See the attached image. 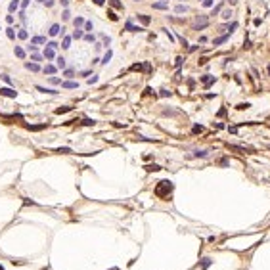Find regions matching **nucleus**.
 Returning a JSON list of instances; mask_svg holds the SVG:
<instances>
[{
	"label": "nucleus",
	"mask_w": 270,
	"mask_h": 270,
	"mask_svg": "<svg viewBox=\"0 0 270 270\" xmlns=\"http://www.w3.org/2000/svg\"><path fill=\"white\" fill-rule=\"evenodd\" d=\"M171 192H172V182H169V180H163V182H159V186L155 188V193H157L159 197L169 195Z\"/></svg>",
	"instance_id": "obj_1"
},
{
	"label": "nucleus",
	"mask_w": 270,
	"mask_h": 270,
	"mask_svg": "<svg viewBox=\"0 0 270 270\" xmlns=\"http://www.w3.org/2000/svg\"><path fill=\"white\" fill-rule=\"evenodd\" d=\"M205 27H209V17L207 15H195V19H193V31H203Z\"/></svg>",
	"instance_id": "obj_2"
},
{
	"label": "nucleus",
	"mask_w": 270,
	"mask_h": 270,
	"mask_svg": "<svg viewBox=\"0 0 270 270\" xmlns=\"http://www.w3.org/2000/svg\"><path fill=\"white\" fill-rule=\"evenodd\" d=\"M125 31H128V33H140V31H144V29H142V27H136L130 19H127V23H125Z\"/></svg>",
	"instance_id": "obj_3"
},
{
	"label": "nucleus",
	"mask_w": 270,
	"mask_h": 270,
	"mask_svg": "<svg viewBox=\"0 0 270 270\" xmlns=\"http://www.w3.org/2000/svg\"><path fill=\"white\" fill-rule=\"evenodd\" d=\"M0 94L6 96V98H15V96H17V92H15L12 86H6V88H0Z\"/></svg>",
	"instance_id": "obj_4"
},
{
	"label": "nucleus",
	"mask_w": 270,
	"mask_h": 270,
	"mask_svg": "<svg viewBox=\"0 0 270 270\" xmlns=\"http://www.w3.org/2000/svg\"><path fill=\"white\" fill-rule=\"evenodd\" d=\"M42 56H44V59H48V62H50V59H56V50L54 48H44V52H42Z\"/></svg>",
	"instance_id": "obj_5"
},
{
	"label": "nucleus",
	"mask_w": 270,
	"mask_h": 270,
	"mask_svg": "<svg viewBox=\"0 0 270 270\" xmlns=\"http://www.w3.org/2000/svg\"><path fill=\"white\" fill-rule=\"evenodd\" d=\"M25 69L27 71H33V73H38L40 71V65L37 62H25Z\"/></svg>",
	"instance_id": "obj_6"
},
{
	"label": "nucleus",
	"mask_w": 270,
	"mask_h": 270,
	"mask_svg": "<svg viewBox=\"0 0 270 270\" xmlns=\"http://www.w3.org/2000/svg\"><path fill=\"white\" fill-rule=\"evenodd\" d=\"M56 71H58V67H56V65H52V63H46V65H44V69H42V73H44V75H50V77H52V75H56Z\"/></svg>",
	"instance_id": "obj_7"
},
{
	"label": "nucleus",
	"mask_w": 270,
	"mask_h": 270,
	"mask_svg": "<svg viewBox=\"0 0 270 270\" xmlns=\"http://www.w3.org/2000/svg\"><path fill=\"white\" fill-rule=\"evenodd\" d=\"M35 88H37L38 92H42V94H50V96H56V94H58V90H54V88H46V86H40V84H37Z\"/></svg>",
	"instance_id": "obj_8"
},
{
	"label": "nucleus",
	"mask_w": 270,
	"mask_h": 270,
	"mask_svg": "<svg viewBox=\"0 0 270 270\" xmlns=\"http://www.w3.org/2000/svg\"><path fill=\"white\" fill-rule=\"evenodd\" d=\"M14 54H15V58H19V59H25L27 58V52L23 50L21 46H14Z\"/></svg>",
	"instance_id": "obj_9"
},
{
	"label": "nucleus",
	"mask_w": 270,
	"mask_h": 270,
	"mask_svg": "<svg viewBox=\"0 0 270 270\" xmlns=\"http://www.w3.org/2000/svg\"><path fill=\"white\" fill-rule=\"evenodd\" d=\"M65 65H67V59L63 56H56V67L58 69H65Z\"/></svg>",
	"instance_id": "obj_10"
},
{
	"label": "nucleus",
	"mask_w": 270,
	"mask_h": 270,
	"mask_svg": "<svg viewBox=\"0 0 270 270\" xmlns=\"http://www.w3.org/2000/svg\"><path fill=\"white\" fill-rule=\"evenodd\" d=\"M71 37H73L75 40H80L84 37V29H83V27H75V31L71 33Z\"/></svg>",
	"instance_id": "obj_11"
},
{
	"label": "nucleus",
	"mask_w": 270,
	"mask_h": 270,
	"mask_svg": "<svg viewBox=\"0 0 270 270\" xmlns=\"http://www.w3.org/2000/svg\"><path fill=\"white\" fill-rule=\"evenodd\" d=\"M59 31H62V25H59V23H54V25L50 27V31H48V35H50V37H58Z\"/></svg>",
	"instance_id": "obj_12"
},
{
	"label": "nucleus",
	"mask_w": 270,
	"mask_h": 270,
	"mask_svg": "<svg viewBox=\"0 0 270 270\" xmlns=\"http://www.w3.org/2000/svg\"><path fill=\"white\" fill-rule=\"evenodd\" d=\"M230 38V33H226V35H222V37H216L215 40H213V44H215V46H220V44H224L226 42V40Z\"/></svg>",
	"instance_id": "obj_13"
},
{
	"label": "nucleus",
	"mask_w": 270,
	"mask_h": 270,
	"mask_svg": "<svg viewBox=\"0 0 270 270\" xmlns=\"http://www.w3.org/2000/svg\"><path fill=\"white\" fill-rule=\"evenodd\" d=\"M59 86L73 90V88H77V86H79V83H75V80H62V84H59Z\"/></svg>",
	"instance_id": "obj_14"
},
{
	"label": "nucleus",
	"mask_w": 270,
	"mask_h": 270,
	"mask_svg": "<svg viewBox=\"0 0 270 270\" xmlns=\"http://www.w3.org/2000/svg\"><path fill=\"white\" fill-rule=\"evenodd\" d=\"M19 4H21V0H12V2H10V6H8V12H10V14L17 12V10H19Z\"/></svg>",
	"instance_id": "obj_15"
},
{
	"label": "nucleus",
	"mask_w": 270,
	"mask_h": 270,
	"mask_svg": "<svg viewBox=\"0 0 270 270\" xmlns=\"http://www.w3.org/2000/svg\"><path fill=\"white\" fill-rule=\"evenodd\" d=\"M31 44H35V46L46 44V37H40V35H37V37H33V38H31Z\"/></svg>",
	"instance_id": "obj_16"
},
{
	"label": "nucleus",
	"mask_w": 270,
	"mask_h": 270,
	"mask_svg": "<svg viewBox=\"0 0 270 270\" xmlns=\"http://www.w3.org/2000/svg\"><path fill=\"white\" fill-rule=\"evenodd\" d=\"M111 58H113V50H107V52H106V56H104V58L100 59V63H102V65H107Z\"/></svg>",
	"instance_id": "obj_17"
},
{
	"label": "nucleus",
	"mask_w": 270,
	"mask_h": 270,
	"mask_svg": "<svg viewBox=\"0 0 270 270\" xmlns=\"http://www.w3.org/2000/svg\"><path fill=\"white\" fill-rule=\"evenodd\" d=\"M201 83H203L205 86H211V84L215 83V77H213V75H203V77H201Z\"/></svg>",
	"instance_id": "obj_18"
},
{
	"label": "nucleus",
	"mask_w": 270,
	"mask_h": 270,
	"mask_svg": "<svg viewBox=\"0 0 270 270\" xmlns=\"http://www.w3.org/2000/svg\"><path fill=\"white\" fill-rule=\"evenodd\" d=\"M153 10H169V2L163 0V2H153Z\"/></svg>",
	"instance_id": "obj_19"
},
{
	"label": "nucleus",
	"mask_w": 270,
	"mask_h": 270,
	"mask_svg": "<svg viewBox=\"0 0 270 270\" xmlns=\"http://www.w3.org/2000/svg\"><path fill=\"white\" fill-rule=\"evenodd\" d=\"M136 17H138V21L142 23V25H150V21H151V19H150V15H146V14H138Z\"/></svg>",
	"instance_id": "obj_20"
},
{
	"label": "nucleus",
	"mask_w": 270,
	"mask_h": 270,
	"mask_svg": "<svg viewBox=\"0 0 270 270\" xmlns=\"http://www.w3.org/2000/svg\"><path fill=\"white\" fill-rule=\"evenodd\" d=\"M71 40H73V37H63V40H62V48H63V50H69V48H71Z\"/></svg>",
	"instance_id": "obj_21"
},
{
	"label": "nucleus",
	"mask_w": 270,
	"mask_h": 270,
	"mask_svg": "<svg viewBox=\"0 0 270 270\" xmlns=\"http://www.w3.org/2000/svg\"><path fill=\"white\" fill-rule=\"evenodd\" d=\"M62 77H67V79L75 77V69H73V67H67V69H63V71H62Z\"/></svg>",
	"instance_id": "obj_22"
},
{
	"label": "nucleus",
	"mask_w": 270,
	"mask_h": 270,
	"mask_svg": "<svg viewBox=\"0 0 270 270\" xmlns=\"http://www.w3.org/2000/svg\"><path fill=\"white\" fill-rule=\"evenodd\" d=\"M100 38H102V46L107 48V46L111 44V37H109V35H104V33H102V35H100Z\"/></svg>",
	"instance_id": "obj_23"
},
{
	"label": "nucleus",
	"mask_w": 270,
	"mask_h": 270,
	"mask_svg": "<svg viewBox=\"0 0 270 270\" xmlns=\"http://www.w3.org/2000/svg\"><path fill=\"white\" fill-rule=\"evenodd\" d=\"M42 59H44V56L42 54H38V52H31V62H42Z\"/></svg>",
	"instance_id": "obj_24"
},
{
	"label": "nucleus",
	"mask_w": 270,
	"mask_h": 270,
	"mask_svg": "<svg viewBox=\"0 0 270 270\" xmlns=\"http://www.w3.org/2000/svg\"><path fill=\"white\" fill-rule=\"evenodd\" d=\"M188 10H190V8H188L186 4H178V6L174 8V12H176V14H186Z\"/></svg>",
	"instance_id": "obj_25"
},
{
	"label": "nucleus",
	"mask_w": 270,
	"mask_h": 270,
	"mask_svg": "<svg viewBox=\"0 0 270 270\" xmlns=\"http://www.w3.org/2000/svg\"><path fill=\"white\" fill-rule=\"evenodd\" d=\"M17 38H19V40H27V38H29L27 29H19V31H17Z\"/></svg>",
	"instance_id": "obj_26"
},
{
	"label": "nucleus",
	"mask_w": 270,
	"mask_h": 270,
	"mask_svg": "<svg viewBox=\"0 0 270 270\" xmlns=\"http://www.w3.org/2000/svg\"><path fill=\"white\" fill-rule=\"evenodd\" d=\"M6 37L10 40H15V29H14V27H8V29H6Z\"/></svg>",
	"instance_id": "obj_27"
},
{
	"label": "nucleus",
	"mask_w": 270,
	"mask_h": 270,
	"mask_svg": "<svg viewBox=\"0 0 270 270\" xmlns=\"http://www.w3.org/2000/svg\"><path fill=\"white\" fill-rule=\"evenodd\" d=\"M83 38H84V42H88V44H94V42H96V37H94L92 33H86Z\"/></svg>",
	"instance_id": "obj_28"
},
{
	"label": "nucleus",
	"mask_w": 270,
	"mask_h": 270,
	"mask_svg": "<svg viewBox=\"0 0 270 270\" xmlns=\"http://www.w3.org/2000/svg\"><path fill=\"white\" fill-rule=\"evenodd\" d=\"M73 25H75V27H83V25H84V17H80V15H77V17L73 19Z\"/></svg>",
	"instance_id": "obj_29"
},
{
	"label": "nucleus",
	"mask_w": 270,
	"mask_h": 270,
	"mask_svg": "<svg viewBox=\"0 0 270 270\" xmlns=\"http://www.w3.org/2000/svg\"><path fill=\"white\" fill-rule=\"evenodd\" d=\"M83 29L86 31V33H92V29H94V25H92V21H84V25H83Z\"/></svg>",
	"instance_id": "obj_30"
},
{
	"label": "nucleus",
	"mask_w": 270,
	"mask_h": 270,
	"mask_svg": "<svg viewBox=\"0 0 270 270\" xmlns=\"http://www.w3.org/2000/svg\"><path fill=\"white\" fill-rule=\"evenodd\" d=\"M220 17H222L224 21H228V19L232 17V10H222V15H220Z\"/></svg>",
	"instance_id": "obj_31"
},
{
	"label": "nucleus",
	"mask_w": 270,
	"mask_h": 270,
	"mask_svg": "<svg viewBox=\"0 0 270 270\" xmlns=\"http://www.w3.org/2000/svg\"><path fill=\"white\" fill-rule=\"evenodd\" d=\"M48 83L58 86V84H62V79H58V77H54V75H52V77H48Z\"/></svg>",
	"instance_id": "obj_32"
},
{
	"label": "nucleus",
	"mask_w": 270,
	"mask_h": 270,
	"mask_svg": "<svg viewBox=\"0 0 270 270\" xmlns=\"http://www.w3.org/2000/svg\"><path fill=\"white\" fill-rule=\"evenodd\" d=\"M73 107H69V106H63V107H59V109H56V113L58 115H62V113H67V111H71Z\"/></svg>",
	"instance_id": "obj_33"
},
{
	"label": "nucleus",
	"mask_w": 270,
	"mask_h": 270,
	"mask_svg": "<svg viewBox=\"0 0 270 270\" xmlns=\"http://www.w3.org/2000/svg\"><path fill=\"white\" fill-rule=\"evenodd\" d=\"M62 19H63V21H69V19H71V14H69V10H67V8L63 10V14H62Z\"/></svg>",
	"instance_id": "obj_34"
},
{
	"label": "nucleus",
	"mask_w": 270,
	"mask_h": 270,
	"mask_svg": "<svg viewBox=\"0 0 270 270\" xmlns=\"http://www.w3.org/2000/svg\"><path fill=\"white\" fill-rule=\"evenodd\" d=\"M0 77H2V80L8 84V86H12V84H14V83H12V77H10V75H0Z\"/></svg>",
	"instance_id": "obj_35"
},
{
	"label": "nucleus",
	"mask_w": 270,
	"mask_h": 270,
	"mask_svg": "<svg viewBox=\"0 0 270 270\" xmlns=\"http://www.w3.org/2000/svg\"><path fill=\"white\" fill-rule=\"evenodd\" d=\"M109 2H111V6H113V8H117V10H123V4H121L119 0H109Z\"/></svg>",
	"instance_id": "obj_36"
},
{
	"label": "nucleus",
	"mask_w": 270,
	"mask_h": 270,
	"mask_svg": "<svg viewBox=\"0 0 270 270\" xmlns=\"http://www.w3.org/2000/svg\"><path fill=\"white\" fill-rule=\"evenodd\" d=\"M46 46H48V48H54V50H58V48H59V44L56 42V40H50V42H46Z\"/></svg>",
	"instance_id": "obj_37"
},
{
	"label": "nucleus",
	"mask_w": 270,
	"mask_h": 270,
	"mask_svg": "<svg viewBox=\"0 0 270 270\" xmlns=\"http://www.w3.org/2000/svg\"><path fill=\"white\" fill-rule=\"evenodd\" d=\"M234 29H237V21H232L230 25H228V33L232 35V33H234Z\"/></svg>",
	"instance_id": "obj_38"
},
{
	"label": "nucleus",
	"mask_w": 270,
	"mask_h": 270,
	"mask_svg": "<svg viewBox=\"0 0 270 270\" xmlns=\"http://www.w3.org/2000/svg\"><path fill=\"white\" fill-rule=\"evenodd\" d=\"M203 8H213V4H215V0H203Z\"/></svg>",
	"instance_id": "obj_39"
},
{
	"label": "nucleus",
	"mask_w": 270,
	"mask_h": 270,
	"mask_svg": "<svg viewBox=\"0 0 270 270\" xmlns=\"http://www.w3.org/2000/svg\"><path fill=\"white\" fill-rule=\"evenodd\" d=\"M107 15H109V19H111V21H117V19H119V17L115 15V12H113V10H107Z\"/></svg>",
	"instance_id": "obj_40"
},
{
	"label": "nucleus",
	"mask_w": 270,
	"mask_h": 270,
	"mask_svg": "<svg viewBox=\"0 0 270 270\" xmlns=\"http://www.w3.org/2000/svg\"><path fill=\"white\" fill-rule=\"evenodd\" d=\"M193 155H195V157H207V155H209V151H207V150H203V151H195Z\"/></svg>",
	"instance_id": "obj_41"
},
{
	"label": "nucleus",
	"mask_w": 270,
	"mask_h": 270,
	"mask_svg": "<svg viewBox=\"0 0 270 270\" xmlns=\"http://www.w3.org/2000/svg\"><path fill=\"white\" fill-rule=\"evenodd\" d=\"M86 83H88V84H96V83H98V75H92V77L88 79Z\"/></svg>",
	"instance_id": "obj_42"
},
{
	"label": "nucleus",
	"mask_w": 270,
	"mask_h": 270,
	"mask_svg": "<svg viewBox=\"0 0 270 270\" xmlns=\"http://www.w3.org/2000/svg\"><path fill=\"white\" fill-rule=\"evenodd\" d=\"M220 10H222V4H219V6H215V8H213V14H211V15H216Z\"/></svg>",
	"instance_id": "obj_43"
},
{
	"label": "nucleus",
	"mask_w": 270,
	"mask_h": 270,
	"mask_svg": "<svg viewBox=\"0 0 270 270\" xmlns=\"http://www.w3.org/2000/svg\"><path fill=\"white\" fill-rule=\"evenodd\" d=\"M165 31V35H167V37H169V40H174V35H172L171 33V31H169V29H163Z\"/></svg>",
	"instance_id": "obj_44"
},
{
	"label": "nucleus",
	"mask_w": 270,
	"mask_h": 270,
	"mask_svg": "<svg viewBox=\"0 0 270 270\" xmlns=\"http://www.w3.org/2000/svg\"><path fill=\"white\" fill-rule=\"evenodd\" d=\"M6 23H8V25H12V23H14V15H6Z\"/></svg>",
	"instance_id": "obj_45"
},
{
	"label": "nucleus",
	"mask_w": 270,
	"mask_h": 270,
	"mask_svg": "<svg viewBox=\"0 0 270 270\" xmlns=\"http://www.w3.org/2000/svg\"><path fill=\"white\" fill-rule=\"evenodd\" d=\"M88 75H92V69H86V71H80V77H88Z\"/></svg>",
	"instance_id": "obj_46"
},
{
	"label": "nucleus",
	"mask_w": 270,
	"mask_h": 270,
	"mask_svg": "<svg viewBox=\"0 0 270 270\" xmlns=\"http://www.w3.org/2000/svg\"><path fill=\"white\" fill-rule=\"evenodd\" d=\"M27 50H29V52H37L38 46H35V44H29V46H27Z\"/></svg>",
	"instance_id": "obj_47"
},
{
	"label": "nucleus",
	"mask_w": 270,
	"mask_h": 270,
	"mask_svg": "<svg viewBox=\"0 0 270 270\" xmlns=\"http://www.w3.org/2000/svg\"><path fill=\"white\" fill-rule=\"evenodd\" d=\"M54 0H46V2H44V6H46V8H52V6H54Z\"/></svg>",
	"instance_id": "obj_48"
},
{
	"label": "nucleus",
	"mask_w": 270,
	"mask_h": 270,
	"mask_svg": "<svg viewBox=\"0 0 270 270\" xmlns=\"http://www.w3.org/2000/svg\"><path fill=\"white\" fill-rule=\"evenodd\" d=\"M182 62H184V59L178 56V58H176V62H174V65H176V67H180V65H182Z\"/></svg>",
	"instance_id": "obj_49"
},
{
	"label": "nucleus",
	"mask_w": 270,
	"mask_h": 270,
	"mask_svg": "<svg viewBox=\"0 0 270 270\" xmlns=\"http://www.w3.org/2000/svg\"><path fill=\"white\" fill-rule=\"evenodd\" d=\"M94 48H96V52H100V50H102V42H94Z\"/></svg>",
	"instance_id": "obj_50"
},
{
	"label": "nucleus",
	"mask_w": 270,
	"mask_h": 270,
	"mask_svg": "<svg viewBox=\"0 0 270 270\" xmlns=\"http://www.w3.org/2000/svg\"><path fill=\"white\" fill-rule=\"evenodd\" d=\"M58 151H59V153H69V151H71V150H69V148H59V150H58Z\"/></svg>",
	"instance_id": "obj_51"
},
{
	"label": "nucleus",
	"mask_w": 270,
	"mask_h": 270,
	"mask_svg": "<svg viewBox=\"0 0 270 270\" xmlns=\"http://www.w3.org/2000/svg\"><path fill=\"white\" fill-rule=\"evenodd\" d=\"M69 2H71V0H59V4H62L63 8H67V6H69Z\"/></svg>",
	"instance_id": "obj_52"
},
{
	"label": "nucleus",
	"mask_w": 270,
	"mask_h": 270,
	"mask_svg": "<svg viewBox=\"0 0 270 270\" xmlns=\"http://www.w3.org/2000/svg\"><path fill=\"white\" fill-rule=\"evenodd\" d=\"M197 48H199V44H193V46H190V48H188V52H195Z\"/></svg>",
	"instance_id": "obj_53"
},
{
	"label": "nucleus",
	"mask_w": 270,
	"mask_h": 270,
	"mask_svg": "<svg viewBox=\"0 0 270 270\" xmlns=\"http://www.w3.org/2000/svg\"><path fill=\"white\" fill-rule=\"evenodd\" d=\"M83 125H88V127H90V125H94V121H92V119H84Z\"/></svg>",
	"instance_id": "obj_54"
},
{
	"label": "nucleus",
	"mask_w": 270,
	"mask_h": 270,
	"mask_svg": "<svg viewBox=\"0 0 270 270\" xmlns=\"http://www.w3.org/2000/svg\"><path fill=\"white\" fill-rule=\"evenodd\" d=\"M104 2H106V0H94L96 6H104Z\"/></svg>",
	"instance_id": "obj_55"
},
{
	"label": "nucleus",
	"mask_w": 270,
	"mask_h": 270,
	"mask_svg": "<svg viewBox=\"0 0 270 270\" xmlns=\"http://www.w3.org/2000/svg\"><path fill=\"white\" fill-rule=\"evenodd\" d=\"M245 107H249V104H240V106H237V109H245Z\"/></svg>",
	"instance_id": "obj_56"
},
{
	"label": "nucleus",
	"mask_w": 270,
	"mask_h": 270,
	"mask_svg": "<svg viewBox=\"0 0 270 270\" xmlns=\"http://www.w3.org/2000/svg\"><path fill=\"white\" fill-rule=\"evenodd\" d=\"M230 2V6H234V4H237V0H228Z\"/></svg>",
	"instance_id": "obj_57"
},
{
	"label": "nucleus",
	"mask_w": 270,
	"mask_h": 270,
	"mask_svg": "<svg viewBox=\"0 0 270 270\" xmlns=\"http://www.w3.org/2000/svg\"><path fill=\"white\" fill-rule=\"evenodd\" d=\"M37 2H40V4H44V2H46V0H37Z\"/></svg>",
	"instance_id": "obj_58"
},
{
	"label": "nucleus",
	"mask_w": 270,
	"mask_h": 270,
	"mask_svg": "<svg viewBox=\"0 0 270 270\" xmlns=\"http://www.w3.org/2000/svg\"><path fill=\"white\" fill-rule=\"evenodd\" d=\"M268 75H270V65H268Z\"/></svg>",
	"instance_id": "obj_59"
}]
</instances>
